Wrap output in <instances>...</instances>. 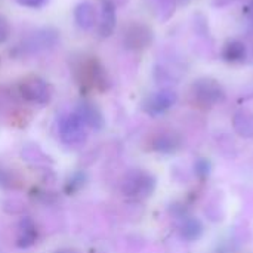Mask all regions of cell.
Instances as JSON below:
<instances>
[{
	"label": "cell",
	"instance_id": "cell-7",
	"mask_svg": "<svg viewBox=\"0 0 253 253\" xmlns=\"http://www.w3.org/2000/svg\"><path fill=\"white\" fill-rule=\"evenodd\" d=\"M153 42V30L142 22H130L125 27L122 43L127 50H144Z\"/></svg>",
	"mask_w": 253,
	"mask_h": 253
},
{
	"label": "cell",
	"instance_id": "cell-18",
	"mask_svg": "<svg viewBox=\"0 0 253 253\" xmlns=\"http://www.w3.org/2000/svg\"><path fill=\"white\" fill-rule=\"evenodd\" d=\"M86 182H87V175H86V172L79 170V172L73 173V175L68 178V181H67V184H65V187H64V191H65L67 194H74V193L80 191V190L86 185Z\"/></svg>",
	"mask_w": 253,
	"mask_h": 253
},
{
	"label": "cell",
	"instance_id": "cell-2",
	"mask_svg": "<svg viewBox=\"0 0 253 253\" xmlns=\"http://www.w3.org/2000/svg\"><path fill=\"white\" fill-rule=\"evenodd\" d=\"M191 98L200 108H213L225 99V90L218 80L202 77L193 83Z\"/></svg>",
	"mask_w": 253,
	"mask_h": 253
},
{
	"label": "cell",
	"instance_id": "cell-4",
	"mask_svg": "<svg viewBox=\"0 0 253 253\" xmlns=\"http://www.w3.org/2000/svg\"><path fill=\"white\" fill-rule=\"evenodd\" d=\"M59 138L65 147L77 150L87 141V126L76 113L65 114L59 122Z\"/></svg>",
	"mask_w": 253,
	"mask_h": 253
},
{
	"label": "cell",
	"instance_id": "cell-15",
	"mask_svg": "<svg viewBox=\"0 0 253 253\" xmlns=\"http://www.w3.org/2000/svg\"><path fill=\"white\" fill-rule=\"evenodd\" d=\"M233 127L242 138H253V113L249 110H240L233 117Z\"/></svg>",
	"mask_w": 253,
	"mask_h": 253
},
{
	"label": "cell",
	"instance_id": "cell-17",
	"mask_svg": "<svg viewBox=\"0 0 253 253\" xmlns=\"http://www.w3.org/2000/svg\"><path fill=\"white\" fill-rule=\"evenodd\" d=\"M0 187L6 190H18L22 187V179L18 172L0 165Z\"/></svg>",
	"mask_w": 253,
	"mask_h": 253
},
{
	"label": "cell",
	"instance_id": "cell-19",
	"mask_svg": "<svg viewBox=\"0 0 253 253\" xmlns=\"http://www.w3.org/2000/svg\"><path fill=\"white\" fill-rule=\"evenodd\" d=\"M194 173L199 179H206L211 172H212V163L209 159L206 157H199L196 162H194Z\"/></svg>",
	"mask_w": 253,
	"mask_h": 253
},
{
	"label": "cell",
	"instance_id": "cell-12",
	"mask_svg": "<svg viewBox=\"0 0 253 253\" xmlns=\"http://www.w3.org/2000/svg\"><path fill=\"white\" fill-rule=\"evenodd\" d=\"M37 237H39V233H37V227L34 221L30 216H24L18 224L15 245L21 249H27L36 243Z\"/></svg>",
	"mask_w": 253,
	"mask_h": 253
},
{
	"label": "cell",
	"instance_id": "cell-21",
	"mask_svg": "<svg viewBox=\"0 0 253 253\" xmlns=\"http://www.w3.org/2000/svg\"><path fill=\"white\" fill-rule=\"evenodd\" d=\"M19 6H24V7H30V9H39V7H43L49 0H15Z\"/></svg>",
	"mask_w": 253,
	"mask_h": 253
},
{
	"label": "cell",
	"instance_id": "cell-5",
	"mask_svg": "<svg viewBox=\"0 0 253 253\" xmlns=\"http://www.w3.org/2000/svg\"><path fill=\"white\" fill-rule=\"evenodd\" d=\"M21 98L34 105H46L52 99L50 84L39 76H27L18 84Z\"/></svg>",
	"mask_w": 253,
	"mask_h": 253
},
{
	"label": "cell",
	"instance_id": "cell-20",
	"mask_svg": "<svg viewBox=\"0 0 253 253\" xmlns=\"http://www.w3.org/2000/svg\"><path fill=\"white\" fill-rule=\"evenodd\" d=\"M10 36V25H9V21L0 15V44H3Z\"/></svg>",
	"mask_w": 253,
	"mask_h": 253
},
{
	"label": "cell",
	"instance_id": "cell-10",
	"mask_svg": "<svg viewBox=\"0 0 253 253\" xmlns=\"http://www.w3.org/2000/svg\"><path fill=\"white\" fill-rule=\"evenodd\" d=\"M182 147V138L173 130H162L151 139V150L160 154H173Z\"/></svg>",
	"mask_w": 253,
	"mask_h": 253
},
{
	"label": "cell",
	"instance_id": "cell-1",
	"mask_svg": "<svg viewBox=\"0 0 253 253\" xmlns=\"http://www.w3.org/2000/svg\"><path fill=\"white\" fill-rule=\"evenodd\" d=\"M73 74L77 83L84 89L105 92L110 87L108 73L96 56H82L73 65Z\"/></svg>",
	"mask_w": 253,
	"mask_h": 253
},
{
	"label": "cell",
	"instance_id": "cell-16",
	"mask_svg": "<svg viewBox=\"0 0 253 253\" xmlns=\"http://www.w3.org/2000/svg\"><path fill=\"white\" fill-rule=\"evenodd\" d=\"M222 56L228 62H240L246 58V47L239 40H231L224 46Z\"/></svg>",
	"mask_w": 253,
	"mask_h": 253
},
{
	"label": "cell",
	"instance_id": "cell-11",
	"mask_svg": "<svg viewBox=\"0 0 253 253\" xmlns=\"http://www.w3.org/2000/svg\"><path fill=\"white\" fill-rule=\"evenodd\" d=\"M101 6V18L98 25V33L101 37H110L117 24V15H116V4L113 0H99Z\"/></svg>",
	"mask_w": 253,
	"mask_h": 253
},
{
	"label": "cell",
	"instance_id": "cell-9",
	"mask_svg": "<svg viewBox=\"0 0 253 253\" xmlns=\"http://www.w3.org/2000/svg\"><path fill=\"white\" fill-rule=\"evenodd\" d=\"M83 122L87 127L93 129V130H101L105 125V119H104V114L102 111L99 110V107L90 101H80L77 104V108L74 111Z\"/></svg>",
	"mask_w": 253,
	"mask_h": 253
},
{
	"label": "cell",
	"instance_id": "cell-8",
	"mask_svg": "<svg viewBox=\"0 0 253 253\" xmlns=\"http://www.w3.org/2000/svg\"><path fill=\"white\" fill-rule=\"evenodd\" d=\"M178 101L176 92L172 89H162L153 95H150L144 102V111L150 116H162L169 111Z\"/></svg>",
	"mask_w": 253,
	"mask_h": 253
},
{
	"label": "cell",
	"instance_id": "cell-13",
	"mask_svg": "<svg viewBox=\"0 0 253 253\" xmlns=\"http://www.w3.org/2000/svg\"><path fill=\"white\" fill-rule=\"evenodd\" d=\"M96 16H98L96 7L89 0L80 1L74 7V21H76L77 27L82 28V30H90V28H93V25L96 22Z\"/></svg>",
	"mask_w": 253,
	"mask_h": 253
},
{
	"label": "cell",
	"instance_id": "cell-14",
	"mask_svg": "<svg viewBox=\"0 0 253 253\" xmlns=\"http://www.w3.org/2000/svg\"><path fill=\"white\" fill-rule=\"evenodd\" d=\"M205 233V227L203 222L196 218V216H184L181 224H179V236L185 240V242H197L202 239Z\"/></svg>",
	"mask_w": 253,
	"mask_h": 253
},
{
	"label": "cell",
	"instance_id": "cell-22",
	"mask_svg": "<svg viewBox=\"0 0 253 253\" xmlns=\"http://www.w3.org/2000/svg\"><path fill=\"white\" fill-rule=\"evenodd\" d=\"M53 253H79L77 251H74V249H59V251H56V252Z\"/></svg>",
	"mask_w": 253,
	"mask_h": 253
},
{
	"label": "cell",
	"instance_id": "cell-3",
	"mask_svg": "<svg viewBox=\"0 0 253 253\" xmlns=\"http://www.w3.org/2000/svg\"><path fill=\"white\" fill-rule=\"evenodd\" d=\"M156 190V178L145 170L133 169L122 181V193L130 199H147Z\"/></svg>",
	"mask_w": 253,
	"mask_h": 253
},
{
	"label": "cell",
	"instance_id": "cell-6",
	"mask_svg": "<svg viewBox=\"0 0 253 253\" xmlns=\"http://www.w3.org/2000/svg\"><path fill=\"white\" fill-rule=\"evenodd\" d=\"M58 42L59 33L52 27H43L30 33L18 47L24 55H36L53 49Z\"/></svg>",
	"mask_w": 253,
	"mask_h": 253
}]
</instances>
